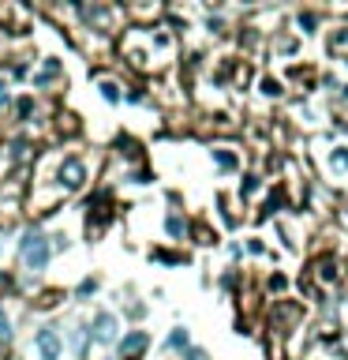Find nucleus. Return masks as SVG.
<instances>
[{"instance_id":"obj_1","label":"nucleus","mask_w":348,"mask_h":360,"mask_svg":"<svg viewBox=\"0 0 348 360\" xmlns=\"http://www.w3.org/2000/svg\"><path fill=\"white\" fill-rule=\"evenodd\" d=\"M19 252H23L27 270H46V267H49L53 248H49V236H41L38 229H27L23 240H19Z\"/></svg>"},{"instance_id":"obj_2","label":"nucleus","mask_w":348,"mask_h":360,"mask_svg":"<svg viewBox=\"0 0 348 360\" xmlns=\"http://www.w3.org/2000/svg\"><path fill=\"white\" fill-rule=\"evenodd\" d=\"M34 349L41 353V360H57V356L64 353V342H60L57 326H41L38 338H34Z\"/></svg>"},{"instance_id":"obj_3","label":"nucleus","mask_w":348,"mask_h":360,"mask_svg":"<svg viewBox=\"0 0 348 360\" xmlns=\"http://www.w3.org/2000/svg\"><path fill=\"white\" fill-rule=\"evenodd\" d=\"M90 338H94V342H102V345L116 342V315L113 312H97L94 323H90Z\"/></svg>"},{"instance_id":"obj_4","label":"nucleus","mask_w":348,"mask_h":360,"mask_svg":"<svg viewBox=\"0 0 348 360\" xmlns=\"http://www.w3.org/2000/svg\"><path fill=\"white\" fill-rule=\"evenodd\" d=\"M83 180H86V166H83L79 158H68V161L60 166V184H64L68 192H75V188H83Z\"/></svg>"},{"instance_id":"obj_5","label":"nucleus","mask_w":348,"mask_h":360,"mask_svg":"<svg viewBox=\"0 0 348 360\" xmlns=\"http://www.w3.org/2000/svg\"><path fill=\"white\" fill-rule=\"evenodd\" d=\"M146 345H150V334L146 331H132V334H124V342H120V356L124 360H135Z\"/></svg>"},{"instance_id":"obj_6","label":"nucleus","mask_w":348,"mask_h":360,"mask_svg":"<svg viewBox=\"0 0 348 360\" xmlns=\"http://www.w3.org/2000/svg\"><path fill=\"white\" fill-rule=\"evenodd\" d=\"M57 75H60V60H46V64H41V72L34 75V86H49L53 79H57Z\"/></svg>"},{"instance_id":"obj_7","label":"nucleus","mask_w":348,"mask_h":360,"mask_svg":"<svg viewBox=\"0 0 348 360\" xmlns=\"http://www.w3.org/2000/svg\"><path fill=\"white\" fill-rule=\"evenodd\" d=\"M165 229H169V236H172V240H180L188 225H183V218H180V214H169V218H165Z\"/></svg>"},{"instance_id":"obj_8","label":"nucleus","mask_w":348,"mask_h":360,"mask_svg":"<svg viewBox=\"0 0 348 360\" xmlns=\"http://www.w3.org/2000/svg\"><path fill=\"white\" fill-rule=\"evenodd\" d=\"M330 166L337 173H344L348 169V147H333V154H330Z\"/></svg>"},{"instance_id":"obj_9","label":"nucleus","mask_w":348,"mask_h":360,"mask_svg":"<svg viewBox=\"0 0 348 360\" xmlns=\"http://www.w3.org/2000/svg\"><path fill=\"white\" fill-rule=\"evenodd\" d=\"M165 345H169V349H188V331H183V326H180V331H172Z\"/></svg>"},{"instance_id":"obj_10","label":"nucleus","mask_w":348,"mask_h":360,"mask_svg":"<svg viewBox=\"0 0 348 360\" xmlns=\"http://www.w3.org/2000/svg\"><path fill=\"white\" fill-rule=\"evenodd\" d=\"M102 98H105V102H120V86H116V83H102Z\"/></svg>"},{"instance_id":"obj_11","label":"nucleus","mask_w":348,"mask_h":360,"mask_svg":"<svg viewBox=\"0 0 348 360\" xmlns=\"http://www.w3.org/2000/svg\"><path fill=\"white\" fill-rule=\"evenodd\" d=\"M214 158L221 169H236V154H228V150H214Z\"/></svg>"},{"instance_id":"obj_12","label":"nucleus","mask_w":348,"mask_h":360,"mask_svg":"<svg viewBox=\"0 0 348 360\" xmlns=\"http://www.w3.org/2000/svg\"><path fill=\"white\" fill-rule=\"evenodd\" d=\"M0 342H12V319L4 315V308H0Z\"/></svg>"},{"instance_id":"obj_13","label":"nucleus","mask_w":348,"mask_h":360,"mask_svg":"<svg viewBox=\"0 0 348 360\" xmlns=\"http://www.w3.org/2000/svg\"><path fill=\"white\" fill-rule=\"evenodd\" d=\"M30 113H34V102H30V98H23V102H19V120H27Z\"/></svg>"},{"instance_id":"obj_14","label":"nucleus","mask_w":348,"mask_h":360,"mask_svg":"<svg viewBox=\"0 0 348 360\" xmlns=\"http://www.w3.org/2000/svg\"><path fill=\"white\" fill-rule=\"evenodd\" d=\"M90 293H97V281H94V278H86L83 286H79V297H90Z\"/></svg>"},{"instance_id":"obj_15","label":"nucleus","mask_w":348,"mask_h":360,"mask_svg":"<svg viewBox=\"0 0 348 360\" xmlns=\"http://www.w3.org/2000/svg\"><path fill=\"white\" fill-rule=\"evenodd\" d=\"M183 356H188V360H210V356H206V353H202V349H191V345H188V349H183Z\"/></svg>"},{"instance_id":"obj_16","label":"nucleus","mask_w":348,"mask_h":360,"mask_svg":"<svg viewBox=\"0 0 348 360\" xmlns=\"http://www.w3.org/2000/svg\"><path fill=\"white\" fill-rule=\"evenodd\" d=\"M255 188H258V180L255 177H244V195H255Z\"/></svg>"},{"instance_id":"obj_17","label":"nucleus","mask_w":348,"mask_h":360,"mask_svg":"<svg viewBox=\"0 0 348 360\" xmlns=\"http://www.w3.org/2000/svg\"><path fill=\"white\" fill-rule=\"evenodd\" d=\"M263 91H266V94H281V86H277L274 79H266V83H263Z\"/></svg>"},{"instance_id":"obj_18","label":"nucleus","mask_w":348,"mask_h":360,"mask_svg":"<svg viewBox=\"0 0 348 360\" xmlns=\"http://www.w3.org/2000/svg\"><path fill=\"white\" fill-rule=\"evenodd\" d=\"M8 105V83H0V109Z\"/></svg>"}]
</instances>
